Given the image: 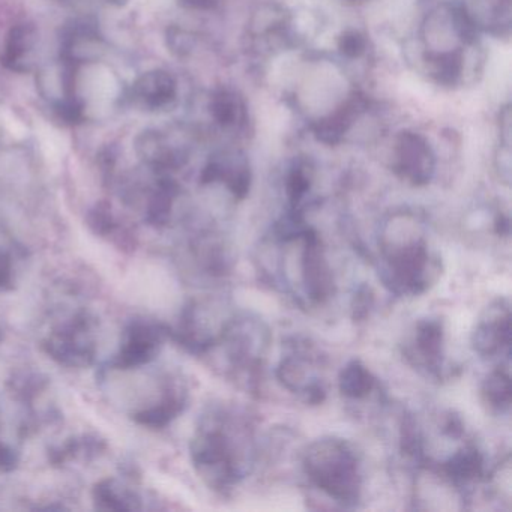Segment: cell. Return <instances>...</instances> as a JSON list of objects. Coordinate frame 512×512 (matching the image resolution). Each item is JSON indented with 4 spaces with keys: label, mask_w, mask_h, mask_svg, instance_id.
<instances>
[{
    "label": "cell",
    "mask_w": 512,
    "mask_h": 512,
    "mask_svg": "<svg viewBox=\"0 0 512 512\" xmlns=\"http://www.w3.org/2000/svg\"><path fill=\"white\" fill-rule=\"evenodd\" d=\"M503 2H506V4H509V0H503Z\"/></svg>",
    "instance_id": "cell-34"
},
{
    "label": "cell",
    "mask_w": 512,
    "mask_h": 512,
    "mask_svg": "<svg viewBox=\"0 0 512 512\" xmlns=\"http://www.w3.org/2000/svg\"><path fill=\"white\" fill-rule=\"evenodd\" d=\"M311 172L305 164H295L287 176V199L290 203V215L302 218L301 203L311 188Z\"/></svg>",
    "instance_id": "cell-20"
},
{
    "label": "cell",
    "mask_w": 512,
    "mask_h": 512,
    "mask_svg": "<svg viewBox=\"0 0 512 512\" xmlns=\"http://www.w3.org/2000/svg\"><path fill=\"white\" fill-rule=\"evenodd\" d=\"M472 347L481 358H494L511 347V305L508 299L491 302L472 332Z\"/></svg>",
    "instance_id": "cell-7"
},
{
    "label": "cell",
    "mask_w": 512,
    "mask_h": 512,
    "mask_svg": "<svg viewBox=\"0 0 512 512\" xmlns=\"http://www.w3.org/2000/svg\"><path fill=\"white\" fill-rule=\"evenodd\" d=\"M500 136L503 146L511 148V107L506 106L500 115Z\"/></svg>",
    "instance_id": "cell-30"
},
{
    "label": "cell",
    "mask_w": 512,
    "mask_h": 512,
    "mask_svg": "<svg viewBox=\"0 0 512 512\" xmlns=\"http://www.w3.org/2000/svg\"><path fill=\"white\" fill-rule=\"evenodd\" d=\"M212 118L221 127H233L238 121L239 104L235 94L229 91L215 92L211 100Z\"/></svg>",
    "instance_id": "cell-22"
},
{
    "label": "cell",
    "mask_w": 512,
    "mask_h": 512,
    "mask_svg": "<svg viewBox=\"0 0 512 512\" xmlns=\"http://www.w3.org/2000/svg\"><path fill=\"white\" fill-rule=\"evenodd\" d=\"M221 181L238 200H244L250 193L251 170L247 158L230 154L212 158L202 172L203 184Z\"/></svg>",
    "instance_id": "cell-13"
},
{
    "label": "cell",
    "mask_w": 512,
    "mask_h": 512,
    "mask_svg": "<svg viewBox=\"0 0 512 512\" xmlns=\"http://www.w3.org/2000/svg\"><path fill=\"white\" fill-rule=\"evenodd\" d=\"M374 295L370 287L361 286L356 290L355 298H353L352 311L353 319L362 320L368 316L371 307H373Z\"/></svg>",
    "instance_id": "cell-27"
},
{
    "label": "cell",
    "mask_w": 512,
    "mask_h": 512,
    "mask_svg": "<svg viewBox=\"0 0 512 512\" xmlns=\"http://www.w3.org/2000/svg\"><path fill=\"white\" fill-rule=\"evenodd\" d=\"M14 272H16V262H14L13 247L0 238V289L10 286L14 281Z\"/></svg>",
    "instance_id": "cell-25"
},
{
    "label": "cell",
    "mask_w": 512,
    "mask_h": 512,
    "mask_svg": "<svg viewBox=\"0 0 512 512\" xmlns=\"http://www.w3.org/2000/svg\"><path fill=\"white\" fill-rule=\"evenodd\" d=\"M445 329L440 319H422L416 323L412 343L407 347V359L415 367L437 376L442 371Z\"/></svg>",
    "instance_id": "cell-10"
},
{
    "label": "cell",
    "mask_w": 512,
    "mask_h": 512,
    "mask_svg": "<svg viewBox=\"0 0 512 512\" xmlns=\"http://www.w3.org/2000/svg\"><path fill=\"white\" fill-rule=\"evenodd\" d=\"M443 434H446L448 437H454V439H460L464 434V425L463 421H461L460 416L455 415V413H448V416H445L442 424Z\"/></svg>",
    "instance_id": "cell-28"
},
{
    "label": "cell",
    "mask_w": 512,
    "mask_h": 512,
    "mask_svg": "<svg viewBox=\"0 0 512 512\" xmlns=\"http://www.w3.org/2000/svg\"><path fill=\"white\" fill-rule=\"evenodd\" d=\"M109 4L116 5V7H122V5H127L130 0H107Z\"/></svg>",
    "instance_id": "cell-33"
},
{
    "label": "cell",
    "mask_w": 512,
    "mask_h": 512,
    "mask_svg": "<svg viewBox=\"0 0 512 512\" xmlns=\"http://www.w3.org/2000/svg\"><path fill=\"white\" fill-rule=\"evenodd\" d=\"M250 424L238 413L214 407L200 418L191 457L200 478L215 491H229L251 469Z\"/></svg>",
    "instance_id": "cell-1"
},
{
    "label": "cell",
    "mask_w": 512,
    "mask_h": 512,
    "mask_svg": "<svg viewBox=\"0 0 512 512\" xmlns=\"http://www.w3.org/2000/svg\"><path fill=\"white\" fill-rule=\"evenodd\" d=\"M434 167L436 160L424 137L410 131H403L397 137L392 170L398 178L413 187H424L433 178Z\"/></svg>",
    "instance_id": "cell-8"
},
{
    "label": "cell",
    "mask_w": 512,
    "mask_h": 512,
    "mask_svg": "<svg viewBox=\"0 0 512 512\" xmlns=\"http://www.w3.org/2000/svg\"><path fill=\"white\" fill-rule=\"evenodd\" d=\"M362 110H364L362 98H350L334 115L320 119L314 125V134H316L317 140L329 146L338 145L352 127L353 122L361 115Z\"/></svg>",
    "instance_id": "cell-16"
},
{
    "label": "cell",
    "mask_w": 512,
    "mask_h": 512,
    "mask_svg": "<svg viewBox=\"0 0 512 512\" xmlns=\"http://www.w3.org/2000/svg\"><path fill=\"white\" fill-rule=\"evenodd\" d=\"M454 25L461 40L472 44L476 40V26L466 8L457 7L454 10Z\"/></svg>",
    "instance_id": "cell-26"
},
{
    "label": "cell",
    "mask_w": 512,
    "mask_h": 512,
    "mask_svg": "<svg viewBox=\"0 0 512 512\" xmlns=\"http://www.w3.org/2000/svg\"><path fill=\"white\" fill-rule=\"evenodd\" d=\"M443 478L448 479L452 485L469 484L478 481L484 476V455L479 451L478 446L467 443L463 448L455 451L445 463L440 466Z\"/></svg>",
    "instance_id": "cell-15"
},
{
    "label": "cell",
    "mask_w": 512,
    "mask_h": 512,
    "mask_svg": "<svg viewBox=\"0 0 512 512\" xmlns=\"http://www.w3.org/2000/svg\"><path fill=\"white\" fill-rule=\"evenodd\" d=\"M49 353L67 365L91 364L95 355L94 335L88 317L77 314L70 322L55 328L47 340Z\"/></svg>",
    "instance_id": "cell-9"
},
{
    "label": "cell",
    "mask_w": 512,
    "mask_h": 512,
    "mask_svg": "<svg viewBox=\"0 0 512 512\" xmlns=\"http://www.w3.org/2000/svg\"><path fill=\"white\" fill-rule=\"evenodd\" d=\"M218 343L224 344L235 370L247 371L250 377H254L262 370L268 350V328L260 320L235 317L223 326Z\"/></svg>",
    "instance_id": "cell-4"
},
{
    "label": "cell",
    "mask_w": 512,
    "mask_h": 512,
    "mask_svg": "<svg viewBox=\"0 0 512 512\" xmlns=\"http://www.w3.org/2000/svg\"><path fill=\"white\" fill-rule=\"evenodd\" d=\"M37 40V29L34 26L28 23L14 26L0 50V64L14 73H28L35 64Z\"/></svg>",
    "instance_id": "cell-14"
},
{
    "label": "cell",
    "mask_w": 512,
    "mask_h": 512,
    "mask_svg": "<svg viewBox=\"0 0 512 512\" xmlns=\"http://www.w3.org/2000/svg\"><path fill=\"white\" fill-rule=\"evenodd\" d=\"M302 466L311 484L335 502L353 506L361 499V461L346 440L338 437L314 440L305 451Z\"/></svg>",
    "instance_id": "cell-3"
},
{
    "label": "cell",
    "mask_w": 512,
    "mask_h": 512,
    "mask_svg": "<svg viewBox=\"0 0 512 512\" xmlns=\"http://www.w3.org/2000/svg\"><path fill=\"white\" fill-rule=\"evenodd\" d=\"M434 76L443 85H454L460 77L463 68V59L458 52L442 53L436 56L433 61Z\"/></svg>",
    "instance_id": "cell-23"
},
{
    "label": "cell",
    "mask_w": 512,
    "mask_h": 512,
    "mask_svg": "<svg viewBox=\"0 0 512 512\" xmlns=\"http://www.w3.org/2000/svg\"><path fill=\"white\" fill-rule=\"evenodd\" d=\"M169 40L172 41V44H170V47H172L173 52H176V53L190 52V49H191L190 41H188L187 35H185L184 32L179 31V29H176V31H173V34H170Z\"/></svg>",
    "instance_id": "cell-31"
},
{
    "label": "cell",
    "mask_w": 512,
    "mask_h": 512,
    "mask_svg": "<svg viewBox=\"0 0 512 512\" xmlns=\"http://www.w3.org/2000/svg\"><path fill=\"white\" fill-rule=\"evenodd\" d=\"M481 395L488 409L496 413H508L512 403L511 376L508 368L491 371L481 386Z\"/></svg>",
    "instance_id": "cell-19"
},
{
    "label": "cell",
    "mask_w": 512,
    "mask_h": 512,
    "mask_svg": "<svg viewBox=\"0 0 512 512\" xmlns=\"http://www.w3.org/2000/svg\"><path fill=\"white\" fill-rule=\"evenodd\" d=\"M304 242L301 256V277L305 292L314 304H325L335 293L332 268L326 259L319 233L308 227L301 236Z\"/></svg>",
    "instance_id": "cell-6"
},
{
    "label": "cell",
    "mask_w": 512,
    "mask_h": 512,
    "mask_svg": "<svg viewBox=\"0 0 512 512\" xmlns=\"http://www.w3.org/2000/svg\"><path fill=\"white\" fill-rule=\"evenodd\" d=\"M313 346L293 344L292 352L283 356L277 368V377L284 388L298 394L307 404H322L326 398V389L322 380L314 373Z\"/></svg>",
    "instance_id": "cell-5"
},
{
    "label": "cell",
    "mask_w": 512,
    "mask_h": 512,
    "mask_svg": "<svg viewBox=\"0 0 512 512\" xmlns=\"http://www.w3.org/2000/svg\"><path fill=\"white\" fill-rule=\"evenodd\" d=\"M97 502H100L101 508L106 509H134L139 499L127 488L107 481L97 488Z\"/></svg>",
    "instance_id": "cell-21"
},
{
    "label": "cell",
    "mask_w": 512,
    "mask_h": 512,
    "mask_svg": "<svg viewBox=\"0 0 512 512\" xmlns=\"http://www.w3.org/2000/svg\"><path fill=\"white\" fill-rule=\"evenodd\" d=\"M376 377L359 359H352L344 365L338 376V388L344 397L362 400L376 388Z\"/></svg>",
    "instance_id": "cell-18"
},
{
    "label": "cell",
    "mask_w": 512,
    "mask_h": 512,
    "mask_svg": "<svg viewBox=\"0 0 512 512\" xmlns=\"http://www.w3.org/2000/svg\"><path fill=\"white\" fill-rule=\"evenodd\" d=\"M178 85L172 74L163 70L148 71L137 77L127 92L131 106L143 112H157L166 109L176 100Z\"/></svg>",
    "instance_id": "cell-11"
},
{
    "label": "cell",
    "mask_w": 512,
    "mask_h": 512,
    "mask_svg": "<svg viewBox=\"0 0 512 512\" xmlns=\"http://www.w3.org/2000/svg\"><path fill=\"white\" fill-rule=\"evenodd\" d=\"M338 50L349 59L361 58L367 50V40L358 31H347L338 40Z\"/></svg>",
    "instance_id": "cell-24"
},
{
    "label": "cell",
    "mask_w": 512,
    "mask_h": 512,
    "mask_svg": "<svg viewBox=\"0 0 512 512\" xmlns=\"http://www.w3.org/2000/svg\"><path fill=\"white\" fill-rule=\"evenodd\" d=\"M137 154L154 169H173L182 163L181 152L172 148L157 131H148L137 139Z\"/></svg>",
    "instance_id": "cell-17"
},
{
    "label": "cell",
    "mask_w": 512,
    "mask_h": 512,
    "mask_svg": "<svg viewBox=\"0 0 512 512\" xmlns=\"http://www.w3.org/2000/svg\"><path fill=\"white\" fill-rule=\"evenodd\" d=\"M163 332L149 323H134L125 335L116 365L119 370H131L149 364L160 350Z\"/></svg>",
    "instance_id": "cell-12"
},
{
    "label": "cell",
    "mask_w": 512,
    "mask_h": 512,
    "mask_svg": "<svg viewBox=\"0 0 512 512\" xmlns=\"http://www.w3.org/2000/svg\"><path fill=\"white\" fill-rule=\"evenodd\" d=\"M179 7L190 11H211L220 5V0H178Z\"/></svg>",
    "instance_id": "cell-29"
},
{
    "label": "cell",
    "mask_w": 512,
    "mask_h": 512,
    "mask_svg": "<svg viewBox=\"0 0 512 512\" xmlns=\"http://www.w3.org/2000/svg\"><path fill=\"white\" fill-rule=\"evenodd\" d=\"M494 226H496L497 235H502V236L509 235V229H511V226H509V218L508 217H503V215H500V217L497 218L496 224H494Z\"/></svg>",
    "instance_id": "cell-32"
},
{
    "label": "cell",
    "mask_w": 512,
    "mask_h": 512,
    "mask_svg": "<svg viewBox=\"0 0 512 512\" xmlns=\"http://www.w3.org/2000/svg\"><path fill=\"white\" fill-rule=\"evenodd\" d=\"M380 253L394 290L421 295L439 275V259L428 248L424 230L410 218L392 220L380 236Z\"/></svg>",
    "instance_id": "cell-2"
}]
</instances>
